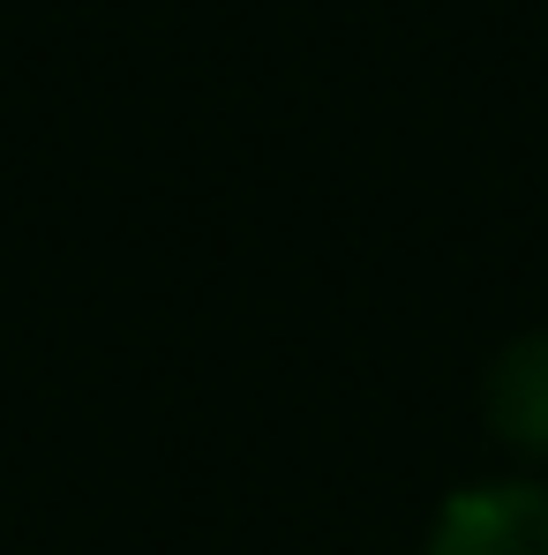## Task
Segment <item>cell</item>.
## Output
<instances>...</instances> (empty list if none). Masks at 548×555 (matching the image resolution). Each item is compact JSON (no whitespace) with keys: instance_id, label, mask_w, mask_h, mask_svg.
Instances as JSON below:
<instances>
[{"instance_id":"obj_1","label":"cell","mask_w":548,"mask_h":555,"mask_svg":"<svg viewBox=\"0 0 548 555\" xmlns=\"http://www.w3.org/2000/svg\"><path fill=\"white\" fill-rule=\"evenodd\" d=\"M421 555H548V480H473L436 511Z\"/></svg>"},{"instance_id":"obj_2","label":"cell","mask_w":548,"mask_h":555,"mask_svg":"<svg viewBox=\"0 0 548 555\" xmlns=\"http://www.w3.org/2000/svg\"><path fill=\"white\" fill-rule=\"evenodd\" d=\"M481 421L504 451L548 459V331L511 338L481 375Z\"/></svg>"}]
</instances>
